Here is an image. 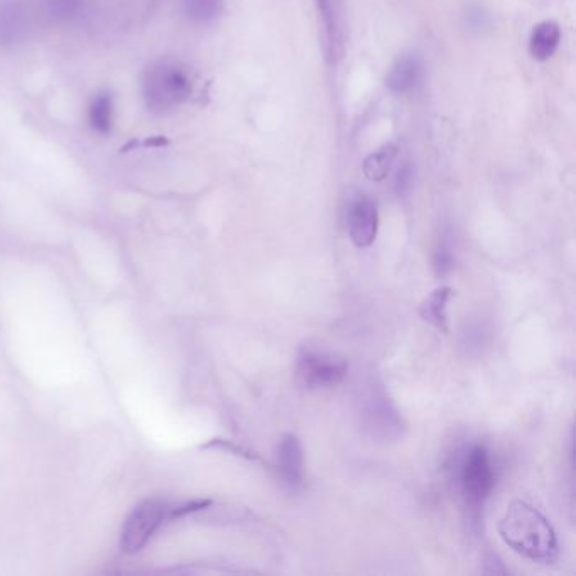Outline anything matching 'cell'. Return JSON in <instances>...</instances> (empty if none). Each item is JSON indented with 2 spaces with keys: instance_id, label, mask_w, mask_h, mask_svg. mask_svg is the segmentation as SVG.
Instances as JSON below:
<instances>
[{
  "instance_id": "6da1fadb",
  "label": "cell",
  "mask_w": 576,
  "mask_h": 576,
  "mask_svg": "<svg viewBox=\"0 0 576 576\" xmlns=\"http://www.w3.org/2000/svg\"><path fill=\"white\" fill-rule=\"evenodd\" d=\"M499 534L509 548L526 560L553 565L560 558V544L551 522L526 500H512L500 519Z\"/></svg>"
},
{
  "instance_id": "7a4b0ae2",
  "label": "cell",
  "mask_w": 576,
  "mask_h": 576,
  "mask_svg": "<svg viewBox=\"0 0 576 576\" xmlns=\"http://www.w3.org/2000/svg\"><path fill=\"white\" fill-rule=\"evenodd\" d=\"M142 93L151 112L164 114L178 109L193 93L190 68L176 60L154 61L144 71Z\"/></svg>"
},
{
  "instance_id": "3957f363",
  "label": "cell",
  "mask_w": 576,
  "mask_h": 576,
  "mask_svg": "<svg viewBox=\"0 0 576 576\" xmlns=\"http://www.w3.org/2000/svg\"><path fill=\"white\" fill-rule=\"evenodd\" d=\"M208 506V500H195L185 506L171 507L166 500L147 499L141 502L127 516L120 534V549L125 555H137L146 546L164 522L174 517L186 516L191 512L202 511Z\"/></svg>"
},
{
  "instance_id": "277c9868",
  "label": "cell",
  "mask_w": 576,
  "mask_h": 576,
  "mask_svg": "<svg viewBox=\"0 0 576 576\" xmlns=\"http://www.w3.org/2000/svg\"><path fill=\"white\" fill-rule=\"evenodd\" d=\"M494 462L485 445H473L460 467V489L468 512L479 519L495 487Z\"/></svg>"
},
{
  "instance_id": "5b68a950",
  "label": "cell",
  "mask_w": 576,
  "mask_h": 576,
  "mask_svg": "<svg viewBox=\"0 0 576 576\" xmlns=\"http://www.w3.org/2000/svg\"><path fill=\"white\" fill-rule=\"evenodd\" d=\"M294 374L308 391H323L342 384L348 374V362L338 355L305 347L298 352Z\"/></svg>"
},
{
  "instance_id": "8992f818",
  "label": "cell",
  "mask_w": 576,
  "mask_h": 576,
  "mask_svg": "<svg viewBox=\"0 0 576 576\" xmlns=\"http://www.w3.org/2000/svg\"><path fill=\"white\" fill-rule=\"evenodd\" d=\"M348 237L355 247L367 249L374 244L379 232V210L369 196H360L348 210Z\"/></svg>"
},
{
  "instance_id": "52a82bcc",
  "label": "cell",
  "mask_w": 576,
  "mask_h": 576,
  "mask_svg": "<svg viewBox=\"0 0 576 576\" xmlns=\"http://www.w3.org/2000/svg\"><path fill=\"white\" fill-rule=\"evenodd\" d=\"M276 467L289 489H299L305 484V453L296 435H284L276 452Z\"/></svg>"
},
{
  "instance_id": "ba28073f",
  "label": "cell",
  "mask_w": 576,
  "mask_h": 576,
  "mask_svg": "<svg viewBox=\"0 0 576 576\" xmlns=\"http://www.w3.org/2000/svg\"><path fill=\"white\" fill-rule=\"evenodd\" d=\"M455 296V289L450 286H440L433 293L428 294L421 301L418 313L431 327L440 330L441 333L450 332V320H448V305Z\"/></svg>"
},
{
  "instance_id": "9c48e42d",
  "label": "cell",
  "mask_w": 576,
  "mask_h": 576,
  "mask_svg": "<svg viewBox=\"0 0 576 576\" xmlns=\"http://www.w3.org/2000/svg\"><path fill=\"white\" fill-rule=\"evenodd\" d=\"M28 31V12L19 0H0V44H14Z\"/></svg>"
},
{
  "instance_id": "30bf717a",
  "label": "cell",
  "mask_w": 576,
  "mask_h": 576,
  "mask_svg": "<svg viewBox=\"0 0 576 576\" xmlns=\"http://www.w3.org/2000/svg\"><path fill=\"white\" fill-rule=\"evenodd\" d=\"M561 29L555 21L539 22L529 39V53L534 60L548 61L560 46Z\"/></svg>"
},
{
  "instance_id": "8fae6325",
  "label": "cell",
  "mask_w": 576,
  "mask_h": 576,
  "mask_svg": "<svg viewBox=\"0 0 576 576\" xmlns=\"http://www.w3.org/2000/svg\"><path fill=\"white\" fill-rule=\"evenodd\" d=\"M419 75H421V63L418 56H401L387 75V87L396 93L409 92L418 83Z\"/></svg>"
},
{
  "instance_id": "7c38bea8",
  "label": "cell",
  "mask_w": 576,
  "mask_h": 576,
  "mask_svg": "<svg viewBox=\"0 0 576 576\" xmlns=\"http://www.w3.org/2000/svg\"><path fill=\"white\" fill-rule=\"evenodd\" d=\"M88 122L97 134L107 136L114 127V97L109 90L95 93L88 105Z\"/></svg>"
},
{
  "instance_id": "4fadbf2b",
  "label": "cell",
  "mask_w": 576,
  "mask_h": 576,
  "mask_svg": "<svg viewBox=\"0 0 576 576\" xmlns=\"http://www.w3.org/2000/svg\"><path fill=\"white\" fill-rule=\"evenodd\" d=\"M397 146L396 144H387L379 151L367 156L364 161V174L370 181L386 180L389 173H391L392 164L396 161Z\"/></svg>"
},
{
  "instance_id": "5bb4252c",
  "label": "cell",
  "mask_w": 576,
  "mask_h": 576,
  "mask_svg": "<svg viewBox=\"0 0 576 576\" xmlns=\"http://www.w3.org/2000/svg\"><path fill=\"white\" fill-rule=\"evenodd\" d=\"M223 0H183V11L196 24H210L222 12Z\"/></svg>"
},
{
  "instance_id": "9a60e30c",
  "label": "cell",
  "mask_w": 576,
  "mask_h": 576,
  "mask_svg": "<svg viewBox=\"0 0 576 576\" xmlns=\"http://www.w3.org/2000/svg\"><path fill=\"white\" fill-rule=\"evenodd\" d=\"M87 0H46L49 16L56 21L71 22L82 16Z\"/></svg>"
},
{
  "instance_id": "2e32d148",
  "label": "cell",
  "mask_w": 576,
  "mask_h": 576,
  "mask_svg": "<svg viewBox=\"0 0 576 576\" xmlns=\"http://www.w3.org/2000/svg\"><path fill=\"white\" fill-rule=\"evenodd\" d=\"M453 267V256L452 250L441 245L440 249L436 250L435 256V269L440 276H445L448 272L452 271Z\"/></svg>"
}]
</instances>
